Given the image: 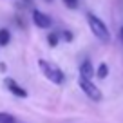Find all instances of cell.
<instances>
[{
	"label": "cell",
	"mask_w": 123,
	"mask_h": 123,
	"mask_svg": "<svg viewBox=\"0 0 123 123\" xmlns=\"http://www.w3.org/2000/svg\"><path fill=\"white\" fill-rule=\"evenodd\" d=\"M38 67H40V71H42V74L49 81H53V83H56V85L63 83L65 74H63V71L58 65H54V63H51V62H47V60H38Z\"/></svg>",
	"instance_id": "obj_1"
},
{
	"label": "cell",
	"mask_w": 123,
	"mask_h": 123,
	"mask_svg": "<svg viewBox=\"0 0 123 123\" xmlns=\"http://www.w3.org/2000/svg\"><path fill=\"white\" fill-rule=\"evenodd\" d=\"M87 22H89V27H91L92 35L100 38L101 42H109L111 40V33H109L107 25L100 20V16H96L94 13H87Z\"/></svg>",
	"instance_id": "obj_2"
},
{
	"label": "cell",
	"mask_w": 123,
	"mask_h": 123,
	"mask_svg": "<svg viewBox=\"0 0 123 123\" xmlns=\"http://www.w3.org/2000/svg\"><path fill=\"white\" fill-rule=\"evenodd\" d=\"M78 83H80V89L87 94L89 98H91L92 101H100L101 98V91L96 87V85L92 83V80L91 78H85V76H80V80H78Z\"/></svg>",
	"instance_id": "obj_3"
},
{
	"label": "cell",
	"mask_w": 123,
	"mask_h": 123,
	"mask_svg": "<svg viewBox=\"0 0 123 123\" xmlns=\"http://www.w3.org/2000/svg\"><path fill=\"white\" fill-rule=\"evenodd\" d=\"M33 22H35L36 27H40V29H47V27H51V16H47L45 13H42L40 9H35L33 11Z\"/></svg>",
	"instance_id": "obj_4"
},
{
	"label": "cell",
	"mask_w": 123,
	"mask_h": 123,
	"mask_svg": "<svg viewBox=\"0 0 123 123\" xmlns=\"http://www.w3.org/2000/svg\"><path fill=\"white\" fill-rule=\"evenodd\" d=\"M4 83H6V87L9 89V92H13L15 96H18V98H27V91H25L24 87H20V85L16 83L13 78H6Z\"/></svg>",
	"instance_id": "obj_5"
},
{
	"label": "cell",
	"mask_w": 123,
	"mask_h": 123,
	"mask_svg": "<svg viewBox=\"0 0 123 123\" xmlns=\"http://www.w3.org/2000/svg\"><path fill=\"white\" fill-rule=\"evenodd\" d=\"M80 76H85V78H91L94 76V69H92V63L89 60L81 62V65H80Z\"/></svg>",
	"instance_id": "obj_6"
},
{
	"label": "cell",
	"mask_w": 123,
	"mask_h": 123,
	"mask_svg": "<svg viewBox=\"0 0 123 123\" xmlns=\"http://www.w3.org/2000/svg\"><path fill=\"white\" fill-rule=\"evenodd\" d=\"M11 42V33L7 29H0V45H7Z\"/></svg>",
	"instance_id": "obj_7"
},
{
	"label": "cell",
	"mask_w": 123,
	"mask_h": 123,
	"mask_svg": "<svg viewBox=\"0 0 123 123\" xmlns=\"http://www.w3.org/2000/svg\"><path fill=\"white\" fill-rule=\"evenodd\" d=\"M107 74H109V67H107V63H100L98 65V69H96V76L98 78H107Z\"/></svg>",
	"instance_id": "obj_8"
},
{
	"label": "cell",
	"mask_w": 123,
	"mask_h": 123,
	"mask_svg": "<svg viewBox=\"0 0 123 123\" xmlns=\"http://www.w3.org/2000/svg\"><path fill=\"white\" fill-rule=\"evenodd\" d=\"M0 123H16V119L9 112H0Z\"/></svg>",
	"instance_id": "obj_9"
},
{
	"label": "cell",
	"mask_w": 123,
	"mask_h": 123,
	"mask_svg": "<svg viewBox=\"0 0 123 123\" xmlns=\"http://www.w3.org/2000/svg\"><path fill=\"white\" fill-rule=\"evenodd\" d=\"M47 42H49V45H51V47H56V45H58V42H60V38H58L56 33H51V35L47 36Z\"/></svg>",
	"instance_id": "obj_10"
},
{
	"label": "cell",
	"mask_w": 123,
	"mask_h": 123,
	"mask_svg": "<svg viewBox=\"0 0 123 123\" xmlns=\"http://www.w3.org/2000/svg\"><path fill=\"white\" fill-rule=\"evenodd\" d=\"M63 4H65L67 6V7H76V6H78V0H63Z\"/></svg>",
	"instance_id": "obj_11"
},
{
	"label": "cell",
	"mask_w": 123,
	"mask_h": 123,
	"mask_svg": "<svg viewBox=\"0 0 123 123\" xmlns=\"http://www.w3.org/2000/svg\"><path fill=\"white\" fill-rule=\"evenodd\" d=\"M63 38H65L67 42H71V40H73V33H69V31H63Z\"/></svg>",
	"instance_id": "obj_12"
},
{
	"label": "cell",
	"mask_w": 123,
	"mask_h": 123,
	"mask_svg": "<svg viewBox=\"0 0 123 123\" xmlns=\"http://www.w3.org/2000/svg\"><path fill=\"white\" fill-rule=\"evenodd\" d=\"M119 38L123 40V27H121V31H119Z\"/></svg>",
	"instance_id": "obj_13"
},
{
	"label": "cell",
	"mask_w": 123,
	"mask_h": 123,
	"mask_svg": "<svg viewBox=\"0 0 123 123\" xmlns=\"http://www.w3.org/2000/svg\"><path fill=\"white\" fill-rule=\"evenodd\" d=\"M25 2H31V0H25Z\"/></svg>",
	"instance_id": "obj_14"
},
{
	"label": "cell",
	"mask_w": 123,
	"mask_h": 123,
	"mask_svg": "<svg viewBox=\"0 0 123 123\" xmlns=\"http://www.w3.org/2000/svg\"><path fill=\"white\" fill-rule=\"evenodd\" d=\"M47 2H51V0H47Z\"/></svg>",
	"instance_id": "obj_15"
}]
</instances>
